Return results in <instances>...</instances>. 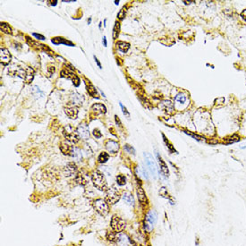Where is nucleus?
<instances>
[{"label":"nucleus","mask_w":246,"mask_h":246,"mask_svg":"<svg viewBox=\"0 0 246 246\" xmlns=\"http://www.w3.org/2000/svg\"><path fill=\"white\" fill-rule=\"evenodd\" d=\"M91 180L94 184V186L100 191H106L108 189V184L107 180L105 178L104 175L99 172V171H94L91 175Z\"/></svg>","instance_id":"nucleus-1"},{"label":"nucleus","mask_w":246,"mask_h":246,"mask_svg":"<svg viewBox=\"0 0 246 246\" xmlns=\"http://www.w3.org/2000/svg\"><path fill=\"white\" fill-rule=\"evenodd\" d=\"M93 207L95 209V210L99 213L100 215L105 217L108 215V213L109 211L108 209V205L107 203V201L102 200V199H98L93 202Z\"/></svg>","instance_id":"nucleus-2"},{"label":"nucleus","mask_w":246,"mask_h":246,"mask_svg":"<svg viewBox=\"0 0 246 246\" xmlns=\"http://www.w3.org/2000/svg\"><path fill=\"white\" fill-rule=\"evenodd\" d=\"M121 198L120 192L115 188H110L108 190H107V193H106V201L108 204H115L116 202H118Z\"/></svg>","instance_id":"nucleus-3"},{"label":"nucleus","mask_w":246,"mask_h":246,"mask_svg":"<svg viewBox=\"0 0 246 246\" xmlns=\"http://www.w3.org/2000/svg\"><path fill=\"white\" fill-rule=\"evenodd\" d=\"M17 75L20 76L22 79H23L25 81V82L30 83L33 80L34 72L32 68H30V67H28L26 69L20 68L19 71L17 72Z\"/></svg>","instance_id":"nucleus-4"},{"label":"nucleus","mask_w":246,"mask_h":246,"mask_svg":"<svg viewBox=\"0 0 246 246\" xmlns=\"http://www.w3.org/2000/svg\"><path fill=\"white\" fill-rule=\"evenodd\" d=\"M125 226V222L123 219L117 216H113L111 218V227L112 229L116 232V233H120L121 231H123V228Z\"/></svg>","instance_id":"nucleus-5"},{"label":"nucleus","mask_w":246,"mask_h":246,"mask_svg":"<svg viewBox=\"0 0 246 246\" xmlns=\"http://www.w3.org/2000/svg\"><path fill=\"white\" fill-rule=\"evenodd\" d=\"M63 133H64L65 137L66 138V140L70 141V142H74V143L78 142L80 137H79V135L78 134H77V132H76V130H74L71 126H67V127H66V128L64 129V132H63Z\"/></svg>","instance_id":"nucleus-6"},{"label":"nucleus","mask_w":246,"mask_h":246,"mask_svg":"<svg viewBox=\"0 0 246 246\" xmlns=\"http://www.w3.org/2000/svg\"><path fill=\"white\" fill-rule=\"evenodd\" d=\"M144 159H145L146 165L149 168V172L152 174V176H154L156 177L157 168L156 163L153 159V157L151 156L149 153H144Z\"/></svg>","instance_id":"nucleus-7"},{"label":"nucleus","mask_w":246,"mask_h":246,"mask_svg":"<svg viewBox=\"0 0 246 246\" xmlns=\"http://www.w3.org/2000/svg\"><path fill=\"white\" fill-rule=\"evenodd\" d=\"M76 132L78 134L79 137L83 140H88L89 138V127L86 123H81L77 127Z\"/></svg>","instance_id":"nucleus-8"},{"label":"nucleus","mask_w":246,"mask_h":246,"mask_svg":"<svg viewBox=\"0 0 246 246\" xmlns=\"http://www.w3.org/2000/svg\"><path fill=\"white\" fill-rule=\"evenodd\" d=\"M158 107H159V108H161L163 111H165L168 114H172L174 112V109H175V106L172 103V101L168 100L161 101L158 104Z\"/></svg>","instance_id":"nucleus-9"},{"label":"nucleus","mask_w":246,"mask_h":246,"mask_svg":"<svg viewBox=\"0 0 246 246\" xmlns=\"http://www.w3.org/2000/svg\"><path fill=\"white\" fill-rule=\"evenodd\" d=\"M157 161H158V164L160 167V172L162 173V175L165 177H168L169 176V168H168L167 163L162 159L161 157H159L158 154L157 155Z\"/></svg>","instance_id":"nucleus-10"},{"label":"nucleus","mask_w":246,"mask_h":246,"mask_svg":"<svg viewBox=\"0 0 246 246\" xmlns=\"http://www.w3.org/2000/svg\"><path fill=\"white\" fill-rule=\"evenodd\" d=\"M11 54L9 53L8 49L6 48H1V54H0V60L3 65H7L11 61Z\"/></svg>","instance_id":"nucleus-11"},{"label":"nucleus","mask_w":246,"mask_h":246,"mask_svg":"<svg viewBox=\"0 0 246 246\" xmlns=\"http://www.w3.org/2000/svg\"><path fill=\"white\" fill-rule=\"evenodd\" d=\"M106 148L108 149V151L112 154H115L117 153V151L119 150V144L116 142L114 141H108L106 143Z\"/></svg>","instance_id":"nucleus-12"},{"label":"nucleus","mask_w":246,"mask_h":246,"mask_svg":"<svg viewBox=\"0 0 246 246\" xmlns=\"http://www.w3.org/2000/svg\"><path fill=\"white\" fill-rule=\"evenodd\" d=\"M146 221H148L149 223H150L152 225H156L157 221V213L156 212V210H149V212L147 213Z\"/></svg>","instance_id":"nucleus-13"},{"label":"nucleus","mask_w":246,"mask_h":246,"mask_svg":"<svg viewBox=\"0 0 246 246\" xmlns=\"http://www.w3.org/2000/svg\"><path fill=\"white\" fill-rule=\"evenodd\" d=\"M60 149L65 155H69V156L73 155L74 148L72 146L68 145L66 142H61L60 143Z\"/></svg>","instance_id":"nucleus-14"},{"label":"nucleus","mask_w":246,"mask_h":246,"mask_svg":"<svg viewBox=\"0 0 246 246\" xmlns=\"http://www.w3.org/2000/svg\"><path fill=\"white\" fill-rule=\"evenodd\" d=\"M137 195H138V200L141 202L142 205H146L148 203V199H147L145 191H144V190L142 187H139L138 188Z\"/></svg>","instance_id":"nucleus-15"},{"label":"nucleus","mask_w":246,"mask_h":246,"mask_svg":"<svg viewBox=\"0 0 246 246\" xmlns=\"http://www.w3.org/2000/svg\"><path fill=\"white\" fill-rule=\"evenodd\" d=\"M76 172V166L74 163H68L65 168V174L66 176H71Z\"/></svg>","instance_id":"nucleus-16"},{"label":"nucleus","mask_w":246,"mask_h":246,"mask_svg":"<svg viewBox=\"0 0 246 246\" xmlns=\"http://www.w3.org/2000/svg\"><path fill=\"white\" fill-rule=\"evenodd\" d=\"M91 110L93 112H95L96 114H105L107 112V108H106V107L103 104L97 103V104H94L91 107Z\"/></svg>","instance_id":"nucleus-17"},{"label":"nucleus","mask_w":246,"mask_h":246,"mask_svg":"<svg viewBox=\"0 0 246 246\" xmlns=\"http://www.w3.org/2000/svg\"><path fill=\"white\" fill-rule=\"evenodd\" d=\"M240 141V136L237 135V134H233L231 136H228L226 138H224V143L225 144H233L235 142H238Z\"/></svg>","instance_id":"nucleus-18"},{"label":"nucleus","mask_w":246,"mask_h":246,"mask_svg":"<svg viewBox=\"0 0 246 246\" xmlns=\"http://www.w3.org/2000/svg\"><path fill=\"white\" fill-rule=\"evenodd\" d=\"M65 112L67 115V116H69L72 119H75L78 115V110L76 108H66Z\"/></svg>","instance_id":"nucleus-19"},{"label":"nucleus","mask_w":246,"mask_h":246,"mask_svg":"<svg viewBox=\"0 0 246 246\" xmlns=\"http://www.w3.org/2000/svg\"><path fill=\"white\" fill-rule=\"evenodd\" d=\"M82 101H83L82 97L79 93L74 92V93L72 94V102H73L74 105H75V106H81L82 104Z\"/></svg>","instance_id":"nucleus-20"},{"label":"nucleus","mask_w":246,"mask_h":246,"mask_svg":"<svg viewBox=\"0 0 246 246\" xmlns=\"http://www.w3.org/2000/svg\"><path fill=\"white\" fill-rule=\"evenodd\" d=\"M116 241L117 243L122 246H125L128 243V238L127 236L124 235V234H122V233H119L117 236H116Z\"/></svg>","instance_id":"nucleus-21"},{"label":"nucleus","mask_w":246,"mask_h":246,"mask_svg":"<svg viewBox=\"0 0 246 246\" xmlns=\"http://www.w3.org/2000/svg\"><path fill=\"white\" fill-rule=\"evenodd\" d=\"M116 46H118L119 50L122 51L123 53H126L128 51V49L130 48V44L127 42H123V41H117Z\"/></svg>","instance_id":"nucleus-22"},{"label":"nucleus","mask_w":246,"mask_h":246,"mask_svg":"<svg viewBox=\"0 0 246 246\" xmlns=\"http://www.w3.org/2000/svg\"><path fill=\"white\" fill-rule=\"evenodd\" d=\"M123 198V201H125L126 203H128L129 205H134V199L132 193H130V192H124Z\"/></svg>","instance_id":"nucleus-23"},{"label":"nucleus","mask_w":246,"mask_h":246,"mask_svg":"<svg viewBox=\"0 0 246 246\" xmlns=\"http://www.w3.org/2000/svg\"><path fill=\"white\" fill-rule=\"evenodd\" d=\"M159 194H160L162 197H164V198L168 199V201L171 202V204H172V205L174 204V202H173V201H172V198H171V197H170V195L168 194V191H167V189H166L165 187H161V189L159 190Z\"/></svg>","instance_id":"nucleus-24"},{"label":"nucleus","mask_w":246,"mask_h":246,"mask_svg":"<svg viewBox=\"0 0 246 246\" xmlns=\"http://www.w3.org/2000/svg\"><path fill=\"white\" fill-rule=\"evenodd\" d=\"M31 91H32V93L33 94L34 96L37 97V98H39V97H42V96H43V92L40 89V88H39L38 86H36V85H34V86L32 87Z\"/></svg>","instance_id":"nucleus-25"},{"label":"nucleus","mask_w":246,"mask_h":246,"mask_svg":"<svg viewBox=\"0 0 246 246\" xmlns=\"http://www.w3.org/2000/svg\"><path fill=\"white\" fill-rule=\"evenodd\" d=\"M119 32H120V23L119 22H115L114 29H113V39H117L118 35H119Z\"/></svg>","instance_id":"nucleus-26"},{"label":"nucleus","mask_w":246,"mask_h":246,"mask_svg":"<svg viewBox=\"0 0 246 246\" xmlns=\"http://www.w3.org/2000/svg\"><path fill=\"white\" fill-rule=\"evenodd\" d=\"M75 180H76V182H77L78 184H81V185H85V184H87V180L84 178L83 175L81 174V173H78V174H77Z\"/></svg>","instance_id":"nucleus-27"},{"label":"nucleus","mask_w":246,"mask_h":246,"mask_svg":"<svg viewBox=\"0 0 246 246\" xmlns=\"http://www.w3.org/2000/svg\"><path fill=\"white\" fill-rule=\"evenodd\" d=\"M87 90H88V92H89L92 97H97V91H96V89H95V87H94L90 82L87 83Z\"/></svg>","instance_id":"nucleus-28"},{"label":"nucleus","mask_w":246,"mask_h":246,"mask_svg":"<svg viewBox=\"0 0 246 246\" xmlns=\"http://www.w3.org/2000/svg\"><path fill=\"white\" fill-rule=\"evenodd\" d=\"M1 31L4 32L5 33H12V30L10 26L6 22H1Z\"/></svg>","instance_id":"nucleus-29"},{"label":"nucleus","mask_w":246,"mask_h":246,"mask_svg":"<svg viewBox=\"0 0 246 246\" xmlns=\"http://www.w3.org/2000/svg\"><path fill=\"white\" fill-rule=\"evenodd\" d=\"M162 136H163V138H164V142H165V143H166V145H167V147H168V150L171 152V153H174V152H176V149H175V148L173 147V145L169 142V141H168V139L166 138V136L164 135V134H162Z\"/></svg>","instance_id":"nucleus-30"},{"label":"nucleus","mask_w":246,"mask_h":246,"mask_svg":"<svg viewBox=\"0 0 246 246\" xmlns=\"http://www.w3.org/2000/svg\"><path fill=\"white\" fill-rule=\"evenodd\" d=\"M108 158H109V155L108 154V153H106V152H101L100 154V156H99V161L100 162V163H106L108 160Z\"/></svg>","instance_id":"nucleus-31"},{"label":"nucleus","mask_w":246,"mask_h":246,"mask_svg":"<svg viewBox=\"0 0 246 246\" xmlns=\"http://www.w3.org/2000/svg\"><path fill=\"white\" fill-rule=\"evenodd\" d=\"M175 100L183 104V103H184V102L186 101V96H185L184 94H183V93H179V94H177V95L176 96Z\"/></svg>","instance_id":"nucleus-32"},{"label":"nucleus","mask_w":246,"mask_h":246,"mask_svg":"<svg viewBox=\"0 0 246 246\" xmlns=\"http://www.w3.org/2000/svg\"><path fill=\"white\" fill-rule=\"evenodd\" d=\"M116 182L119 185H124L126 184V178L123 175H119L116 176Z\"/></svg>","instance_id":"nucleus-33"},{"label":"nucleus","mask_w":246,"mask_h":246,"mask_svg":"<svg viewBox=\"0 0 246 246\" xmlns=\"http://www.w3.org/2000/svg\"><path fill=\"white\" fill-rule=\"evenodd\" d=\"M184 133H185V134H187L188 135H190V136H191L192 138H194V139H195V140H197V141H206V139H205L204 137L200 136V135H198V134H191V133H188V132H186V131H184Z\"/></svg>","instance_id":"nucleus-34"},{"label":"nucleus","mask_w":246,"mask_h":246,"mask_svg":"<svg viewBox=\"0 0 246 246\" xmlns=\"http://www.w3.org/2000/svg\"><path fill=\"white\" fill-rule=\"evenodd\" d=\"M72 156L74 157H75L76 159H81V151L79 150L78 149H76V148H74V151H73V155Z\"/></svg>","instance_id":"nucleus-35"},{"label":"nucleus","mask_w":246,"mask_h":246,"mask_svg":"<svg viewBox=\"0 0 246 246\" xmlns=\"http://www.w3.org/2000/svg\"><path fill=\"white\" fill-rule=\"evenodd\" d=\"M123 149H124L127 152H129V153H131V154H133V155L135 154V149H134L132 146L128 145V144H125L124 147H123Z\"/></svg>","instance_id":"nucleus-36"},{"label":"nucleus","mask_w":246,"mask_h":246,"mask_svg":"<svg viewBox=\"0 0 246 246\" xmlns=\"http://www.w3.org/2000/svg\"><path fill=\"white\" fill-rule=\"evenodd\" d=\"M125 12H126V7H123V8L120 10V12L118 13V14H117L118 19L122 20V19L124 18V16H125Z\"/></svg>","instance_id":"nucleus-37"},{"label":"nucleus","mask_w":246,"mask_h":246,"mask_svg":"<svg viewBox=\"0 0 246 246\" xmlns=\"http://www.w3.org/2000/svg\"><path fill=\"white\" fill-rule=\"evenodd\" d=\"M73 83L74 84V86H79L80 85V79H79L78 76H76L74 74V76H73Z\"/></svg>","instance_id":"nucleus-38"},{"label":"nucleus","mask_w":246,"mask_h":246,"mask_svg":"<svg viewBox=\"0 0 246 246\" xmlns=\"http://www.w3.org/2000/svg\"><path fill=\"white\" fill-rule=\"evenodd\" d=\"M93 135H94L97 139H99V138H101V137H102V134L100 132V130H98V129H95V130L93 131Z\"/></svg>","instance_id":"nucleus-39"},{"label":"nucleus","mask_w":246,"mask_h":246,"mask_svg":"<svg viewBox=\"0 0 246 246\" xmlns=\"http://www.w3.org/2000/svg\"><path fill=\"white\" fill-rule=\"evenodd\" d=\"M120 106H121V108H122V109H123V115L126 116V117H130V114H129V112L127 111V109H126V108L125 107H123V105L120 103Z\"/></svg>","instance_id":"nucleus-40"},{"label":"nucleus","mask_w":246,"mask_h":246,"mask_svg":"<svg viewBox=\"0 0 246 246\" xmlns=\"http://www.w3.org/2000/svg\"><path fill=\"white\" fill-rule=\"evenodd\" d=\"M33 36H34V37H35V38H37V39H39V40H45V37H44V36H42V35H40V34L33 33Z\"/></svg>","instance_id":"nucleus-41"},{"label":"nucleus","mask_w":246,"mask_h":246,"mask_svg":"<svg viewBox=\"0 0 246 246\" xmlns=\"http://www.w3.org/2000/svg\"><path fill=\"white\" fill-rule=\"evenodd\" d=\"M241 17H242V19L246 22V9L242 12V13H241Z\"/></svg>","instance_id":"nucleus-42"},{"label":"nucleus","mask_w":246,"mask_h":246,"mask_svg":"<svg viewBox=\"0 0 246 246\" xmlns=\"http://www.w3.org/2000/svg\"><path fill=\"white\" fill-rule=\"evenodd\" d=\"M94 59H95V62H96V63H97V65H98V66L100 67V68H102V67H101V65H100V61H99V59H98V58H97V57H96V56H94Z\"/></svg>","instance_id":"nucleus-43"},{"label":"nucleus","mask_w":246,"mask_h":246,"mask_svg":"<svg viewBox=\"0 0 246 246\" xmlns=\"http://www.w3.org/2000/svg\"><path fill=\"white\" fill-rule=\"evenodd\" d=\"M115 122L118 123V125H119V126H121V122H120V120H119L118 116H116V115H115Z\"/></svg>","instance_id":"nucleus-44"},{"label":"nucleus","mask_w":246,"mask_h":246,"mask_svg":"<svg viewBox=\"0 0 246 246\" xmlns=\"http://www.w3.org/2000/svg\"><path fill=\"white\" fill-rule=\"evenodd\" d=\"M103 43H104V47H107V39H106V36L103 37Z\"/></svg>","instance_id":"nucleus-45"},{"label":"nucleus","mask_w":246,"mask_h":246,"mask_svg":"<svg viewBox=\"0 0 246 246\" xmlns=\"http://www.w3.org/2000/svg\"><path fill=\"white\" fill-rule=\"evenodd\" d=\"M118 3H119V1H115V5H118Z\"/></svg>","instance_id":"nucleus-46"},{"label":"nucleus","mask_w":246,"mask_h":246,"mask_svg":"<svg viewBox=\"0 0 246 246\" xmlns=\"http://www.w3.org/2000/svg\"><path fill=\"white\" fill-rule=\"evenodd\" d=\"M90 22H91V19H89V20H88V23H90Z\"/></svg>","instance_id":"nucleus-47"}]
</instances>
